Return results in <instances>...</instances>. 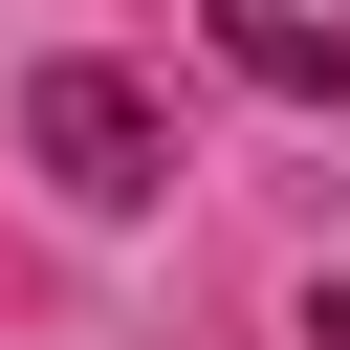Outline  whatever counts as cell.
<instances>
[{
	"label": "cell",
	"mask_w": 350,
	"mask_h": 350,
	"mask_svg": "<svg viewBox=\"0 0 350 350\" xmlns=\"http://www.w3.org/2000/svg\"><path fill=\"white\" fill-rule=\"evenodd\" d=\"M22 131H44V175H66L88 219H131V197H153V109H131L109 66H44V88H22Z\"/></svg>",
	"instance_id": "cell-1"
},
{
	"label": "cell",
	"mask_w": 350,
	"mask_h": 350,
	"mask_svg": "<svg viewBox=\"0 0 350 350\" xmlns=\"http://www.w3.org/2000/svg\"><path fill=\"white\" fill-rule=\"evenodd\" d=\"M219 66L284 109H350V0H219Z\"/></svg>",
	"instance_id": "cell-2"
}]
</instances>
